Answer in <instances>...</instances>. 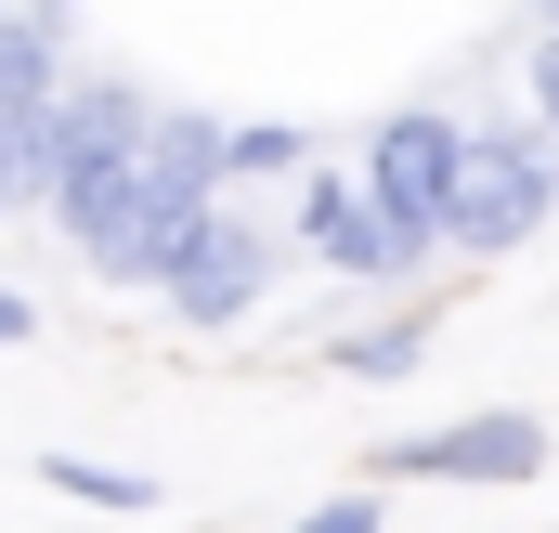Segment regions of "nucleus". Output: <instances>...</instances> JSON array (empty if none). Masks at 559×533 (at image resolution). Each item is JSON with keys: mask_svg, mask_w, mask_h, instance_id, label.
<instances>
[{"mask_svg": "<svg viewBox=\"0 0 559 533\" xmlns=\"http://www.w3.org/2000/svg\"><path fill=\"white\" fill-rule=\"evenodd\" d=\"M455 131L468 118H442V105H391L378 131H365V156H352V182L378 196V222L404 235V248H442V196H455Z\"/></svg>", "mask_w": 559, "mask_h": 533, "instance_id": "7ed1b4c3", "label": "nucleus"}, {"mask_svg": "<svg viewBox=\"0 0 559 533\" xmlns=\"http://www.w3.org/2000/svg\"><path fill=\"white\" fill-rule=\"evenodd\" d=\"M39 482H52V495H79V508L156 521V482H143V469H118V455H39Z\"/></svg>", "mask_w": 559, "mask_h": 533, "instance_id": "1a4fd4ad", "label": "nucleus"}, {"mask_svg": "<svg viewBox=\"0 0 559 533\" xmlns=\"http://www.w3.org/2000/svg\"><path fill=\"white\" fill-rule=\"evenodd\" d=\"M547 26H559V0H547Z\"/></svg>", "mask_w": 559, "mask_h": 533, "instance_id": "2eb2a0df", "label": "nucleus"}, {"mask_svg": "<svg viewBox=\"0 0 559 533\" xmlns=\"http://www.w3.org/2000/svg\"><path fill=\"white\" fill-rule=\"evenodd\" d=\"M26 339H39V312H26V299L0 286V352H26Z\"/></svg>", "mask_w": 559, "mask_h": 533, "instance_id": "ddd939ff", "label": "nucleus"}, {"mask_svg": "<svg viewBox=\"0 0 559 533\" xmlns=\"http://www.w3.org/2000/svg\"><path fill=\"white\" fill-rule=\"evenodd\" d=\"M299 248L325 273H352V286H404V273H417V248L378 222V196H365L352 169H299Z\"/></svg>", "mask_w": 559, "mask_h": 533, "instance_id": "423d86ee", "label": "nucleus"}, {"mask_svg": "<svg viewBox=\"0 0 559 533\" xmlns=\"http://www.w3.org/2000/svg\"><path fill=\"white\" fill-rule=\"evenodd\" d=\"M547 469V416H521V403H495V416H455V429H404V442H378V495L391 482H468V495H508V482H534Z\"/></svg>", "mask_w": 559, "mask_h": 533, "instance_id": "20e7f679", "label": "nucleus"}, {"mask_svg": "<svg viewBox=\"0 0 559 533\" xmlns=\"http://www.w3.org/2000/svg\"><path fill=\"white\" fill-rule=\"evenodd\" d=\"M559 209V143L547 131H455V196H442V248L495 261L521 235H547Z\"/></svg>", "mask_w": 559, "mask_h": 533, "instance_id": "f03ea898", "label": "nucleus"}, {"mask_svg": "<svg viewBox=\"0 0 559 533\" xmlns=\"http://www.w3.org/2000/svg\"><path fill=\"white\" fill-rule=\"evenodd\" d=\"M52 105L66 92H0V222H26V209H52Z\"/></svg>", "mask_w": 559, "mask_h": 533, "instance_id": "0eeeda50", "label": "nucleus"}, {"mask_svg": "<svg viewBox=\"0 0 559 533\" xmlns=\"http://www.w3.org/2000/svg\"><path fill=\"white\" fill-rule=\"evenodd\" d=\"M286 533H391V495H378V482H352V495H325V508H299Z\"/></svg>", "mask_w": 559, "mask_h": 533, "instance_id": "9b49d317", "label": "nucleus"}, {"mask_svg": "<svg viewBox=\"0 0 559 533\" xmlns=\"http://www.w3.org/2000/svg\"><path fill=\"white\" fill-rule=\"evenodd\" d=\"M429 365V312H391V325H352L338 339V378L352 391H391V378H417Z\"/></svg>", "mask_w": 559, "mask_h": 533, "instance_id": "6e6552de", "label": "nucleus"}, {"mask_svg": "<svg viewBox=\"0 0 559 533\" xmlns=\"http://www.w3.org/2000/svg\"><path fill=\"white\" fill-rule=\"evenodd\" d=\"M222 169H248V182H261V169H312V131H299V118H248V131L222 118Z\"/></svg>", "mask_w": 559, "mask_h": 533, "instance_id": "9d476101", "label": "nucleus"}, {"mask_svg": "<svg viewBox=\"0 0 559 533\" xmlns=\"http://www.w3.org/2000/svg\"><path fill=\"white\" fill-rule=\"evenodd\" d=\"M534 131L559 143V26H547V39H534Z\"/></svg>", "mask_w": 559, "mask_h": 533, "instance_id": "f8f14e48", "label": "nucleus"}, {"mask_svg": "<svg viewBox=\"0 0 559 533\" xmlns=\"http://www.w3.org/2000/svg\"><path fill=\"white\" fill-rule=\"evenodd\" d=\"M156 299H169V312H182L195 339H222V325H248V312L274 299V222H248V209L222 196V209L195 222V248L169 261V286H156Z\"/></svg>", "mask_w": 559, "mask_h": 533, "instance_id": "39448f33", "label": "nucleus"}, {"mask_svg": "<svg viewBox=\"0 0 559 533\" xmlns=\"http://www.w3.org/2000/svg\"><path fill=\"white\" fill-rule=\"evenodd\" d=\"M13 13H26V0H0V26H13Z\"/></svg>", "mask_w": 559, "mask_h": 533, "instance_id": "4468645a", "label": "nucleus"}, {"mask_svg": "<svg viewBox=\"0 0 559 533\" xmlns=\"http://www.w3.org/2000/svg\"><path fill=\"white\" fill-rule=\"evenodd\" d=\"M235 196V169H222V118L209 105H156L143 143L105 169V182H66L52 196V222L92 248V273H118V286H169V261L195 248V222Z\"/></svg>", "mask_w": 559, "mask_h": 533, "instance_id": "f257e3e1", "label": "nucleus"}]
</instances>
